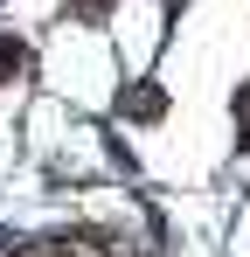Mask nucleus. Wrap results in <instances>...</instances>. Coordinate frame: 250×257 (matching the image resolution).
Listing matches in <instances>:
<instances>
[{"mask_svg": "<svg viewBox=\"0 0 250 257\" xmlns=\"http://www.w3.org/2000/svg\"><path fill=\"white\" fill-rule=\"evenodd\" d=\"M132 118H160V90L139 84V97H132Z\"/></svg>", "mask_w": 250, "mask_h": 257, "instance_id": "nucleus-1", "label": "nucleus"}, {"mask_svg": "<svg viewBox=\"0 0 250 257\" xmlns=\"http://www.w3.org/2000/svg\"><path fill=\"white\" fill-rule=\"evenodd\" d=\"M7 70H21V42H0V77Z\"/></svg>", "mask_w": 250, "mask_h": 257, "instance_id": "nucleus-2", "label": "nucleus"}]
</instances>
